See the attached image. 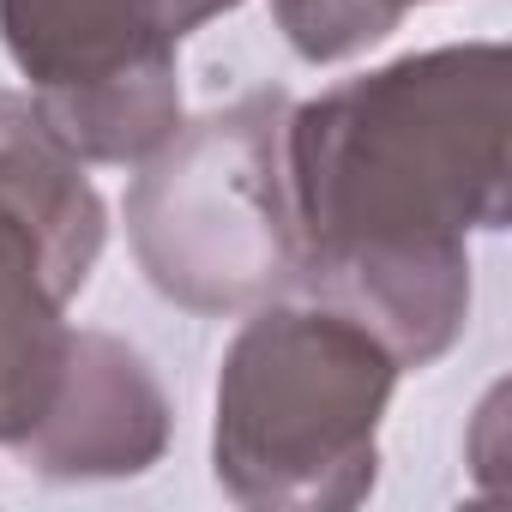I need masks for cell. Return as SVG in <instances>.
<instances>
[{"instance_id":"obj_1","label":"cell","mask_w":512,"mask_h":512,"mask_svg":"<svg viewBox=\"0 0 512 512\" xmlns=\"http://www.w3.org/2000/svg\"><path fill=\"white\" fill-rule=\"evenodd\" d=\"M290 296L434 368L470 320V235L506 229V49L446 43L290 103Z\"/></svg>"},{"instance_id":"obj_2","label":"cell","mask_w":512,"mask_h":512,"mask_svg":"<svg viewBox=\"0 0 512 512\" xmlns=\"http://www.w3.org/2000/svg\"><path fill=\"white\" fill-rule=\"evenodd\" d=\"M398 374L392 350L338 308L302 296L247 308L217 368V488L260 512L362 506L380 482V422Z\"/></svg>"},{"instance_id":"obj_3","label":"cell","mask_w":512,"mask_h":512,"mask_svg":"<svg viewBox=\"0 0 512 512\" xmlns=\"http://www.w3.org/2000/svg\"><path fill=\"white\" fill-rule=\"evenodd\" d=\"M284 91L181 121L127 187V241L151 290L187 314H247L290 296L296 217L284 175Z\"/></svg>"},{"instance_id":"obj_4","label":"cell","mask_w":512,"mask_h":512,"mask_svg":"<svg viewBox=\"0 0 512 512\" xmlns=\"http://www.w3.org/2000/svg\"><path fill=\"white\" fill-rule=\"evenodd\" d=\"M241 0H0L25 97L79 163L139 169L181 127V43Z\"/></svg>"},{"instance_id":"obj_5","label":"cell","mask_w":512,"mask_h":512,"mask_svg":"<svg viewBox=\"0 0 512 512\" xmlns=\"http://www.w3.org/2000/svg\"><path fill=\"white\" fill-rule=\"evenodd\" d=\"M109 241L103 193L25 91H0V446H19L55 404L73 326Z\"/></svg>"},{"instance_id":"obj_6","label":"cell","mask_w":512,"mask_h":512,"mask_svg":"<svg viewBox=\"0 0 512 512\" xmlns=\"http://www.w3.org/2000/svg\"><path fill=\"white\" fill-rule=\"evenodd\" d=\"M169 398L145 356L109 332H73L49 416L13 446L43 482H121L169 452Z\"/></svg>"},{"instance_id":"obj_7","label":"cell","mask_w":512,"mask_h":512,"mask_svg":"<svg viewBox=\"0 0 512 512\" xmlns=\"http://www.w3.org/2000/svg\"><path fill=\"white\" fill-rule=\"evenodd\" d=\"M410 7H428V0H272L284 43L314 67H332L386 43Z\"/></svg>"}]
</instances>
